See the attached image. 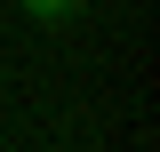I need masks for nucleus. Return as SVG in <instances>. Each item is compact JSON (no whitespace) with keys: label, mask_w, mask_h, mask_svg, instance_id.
<instances>
[{"label":"nucleus","mask_w":160,"mask_h":152,"mask_svg":"<svg viewBox=\"0 0 160 152\" xmlns=\"http://www.w3.org/2000/svg\"><path fill=\"white\" fill-rule=\"evenodd\" d=\"M24 16H40V24H64V16H80V0H24Z\"/></svg>","instance_id":"nucleus-1"}]
</instances>
